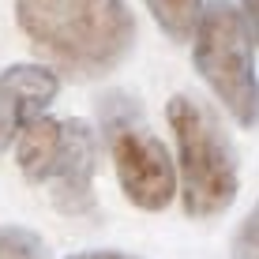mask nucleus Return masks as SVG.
<instances>
[{"label":"nucleus","instance_id":"nucleus-1","mask_svg":"<svg viewBox=\"0 0 259 259\" xmlns=\"http://www.w3.org/2000/svg\"><path fill=\"white\" fill-rule=\"evenodd\" d=\"M23 38L53 68L79 79H102L136 46L128 0H15Z\"/></svg>","mask_w":259,"mask_h":259},{"label":"nucleus","instance_id":"nucleus-2","mask_svg":"<svg viewBox=\"0 0 259 259\" xmlns=\"http://www.w3.org/2000/svg\"><path fill=\"white\" fill-rule=\"evenodd\" d=\"M165 120L177 147V195L188 218H218L240 192V162L222 117L195 94H173Z\"/></svg>","mask_w":259,"mask_h":259},{"label":"nucleus","instance_id":"nucleus-3","mask_svg":"<svg viewBox=\"0 0 259 259\" xmlns=\"http://www.w3.org/2000/svg\"><path fill=\"white\" fill-rule=\"evenodd\" d=\"M98 128L79 117H41L12 143L19 173L68 218H87L98 210Z\"/></svg>","mask_w":259,"mask_h":259},{"label":"nucleus","instance_id":"nucleus-4","mask_svg":"<svg viewBox=\"0 0 259 259\" xmlns=\"http://www.w3.org/2000/svg\"><path fill=\"white\" fill-rule=\"evenodd\" d=\"M192 68L240 128L259 124L255 41L233 0H207L192 34Z\"/></svg>","mask_w":259,"mask_h":259},{"label":"nucleus","instance_id":"nucleus-5","mask_svg":"<svg viewBox=\"0 0 259 259\" xmlns=\"http://www.w3.org/2000/svg\"><path fill=\"white\" fill-rule=\"evenodd\" d=\"M98 120L113 158V173L124 199L139 210H165L177 199V158L154 132L143 124L139 102L124 91H109L98 102Z\"/></svg>","mask_w":259,"mask_h":259},{"label":"nucleus","instance_id":"nucleus-6","mask_svg":"<svg viewBox=\"0 0 259 259\" xmlns=\"http://www.w3.org/2000/svg\"><path fill=\"white\" fill-rule=\"evenodd\" d=\"M60 98V75L53 64H8L0 71V147H12L30 124L49 117Z\"/></svg>","mask_w":259,"mask_h":259},{"label":"nucleus","instance_id":"nucleus-7","mask_svg":"<svg viewBox=\"0 0 259 259\" xmlns=\"http://www.w3.org/2000/svg\"><path fill=\"white\" fill-rule=\"evenodd\" d=\"M143 4L169 41H192L207 0H143Z\"/></svg>","mask_w":259,"mask_h":259},{"label":"nucleus","instance_id":"nucleus-8","mask_svg":"<svg viewBox=\"0 0 259 259\" xmlns=\"http://www.w3.org/2000/svg\"><path fill=\"white\" fill-rule=\"evenodd\" d=\"M0 259H53V252L34 229L0 226Z\"/></svg>","mask_w":259,"mask_h":259},{"label":"nucleus","instance_id":"nucleus-9","mask_svg":"<svg viewBox=\"0 0 259 259\" xmlns=\"http://www.w3.org/2000/svg\"><path fill=\"white\" fill-rule=\"evenodd\" d=\"M233 259H259V203L244 214V222L237 226L233 248H229Z\"/></svg>","mask_w":259,"mask_h":259},{"label":"nucleus","instance_id":"nucleus-10","mask_svg":"<svg viewBox=\"0 0 259 259\" xmlns=\"http://www.w3.org/2000/svg\"><path fill=\"white\" fill-rule=\"evenodd\" d=\"M233 4L240 8V15L248 23V34H252V41L259 46V0H233Z\"/></svg>","mask_w":259,"mask_h":259},{"label":"nucleus","instance_id":"nucleus-11","mask_svg":"<svg viewBox=\"0 0 259 259\" xmlns=\"http://www.w3.org/2000/svg\"><path fill=\"white\" fill-rule=\"evenodd\" d=\"M68 259H139V255L117 252V248H87V252H71Z\"/></svg>","mask_w":259,"mask_h":259},{"label":"nucleus","instance_id":"nucleus-12","mask_svg":"<svg viewBox=\"0 0 259 259\" xmlns=\"http://www.w3.org/2000/svg\"><path fill=\"white\" fill-rule=\"evenodd\" d=\"M0 150H4V147H0Z\"/></svg>","mask_w":259,"mask_h":259}]
</instances>
